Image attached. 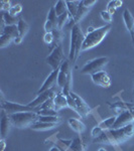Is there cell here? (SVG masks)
<instances>
[{
  "mask_svg": "<svg viewBox=\"0 0 134 151\" xmlns=\"http://www.w3.org/2000/svg\"><path fill=\"white\" fill-rule=\"evenodd\" d=\"M134 134V125L132 123L119 129H111L104 131L99 137L95 138L94 143L100 144H119L131 138Z\"/></svg>",
  "mask_w": 134,
  "mask_h": 151,
  "instance_id": "6da1fadb",
  "label": "cell"
},
{
  "mask_svg": "<svg viewBox=\"0 0 134 151\" xmlns=\"http://www.w3.org/2000/svg\"><path fill=\"white\" fill-rule=\"evenodd\" d=\"M85 40V36L79 24H76L71 30V45L69 52V60L74 64L82 52V47Z\"/></svg>",
  "mask_w": 134,
  "mask_h": 151,
  "instance_id": "7a4b0ae2",
  "label": "cell"
},
{
  "mask_svg": "<svg viewBox=\"0 0 134 151\" xmlns=\"http://www.w3.org/2000/svg\"><path fill=\"white\" fill-rule=\"evenodd\" d=\"M111 29V24H106L104 26H101L99 28H96L94 31L88 33L85 36V40L83 43L82 50H91L98 45L101 43V41L105 38V36L108 35V32Z\"/></svg>",
  "mask_w": 134,
  "mask_h": 151,
  "instance_id": "3957f363",
  "label": "cell"
},
{
  "mask_svg": "<svg viewBox=\"0 0 134 151\" xmlns=\"http://www.w3.org/2000/svg\"><path fill=\"white\" fill-rule=\"evenodd\" d=\"M10 120L14 126L18 128H24L27 126H31L33 123L38 121L37 112H20L9 115Z\"/></svg>",
  "mask_w": 134,
  "mask_h": 151,
  "instance_id": "277c9868",
  "label": "cell"
},
{
  "mask_svg": "<svg viewBox=\"0 0 134 151\" xmlns=\"http://www.w3.org/2000/svg\"><path fill=\"white\" fill-rule=\"evenodd\" d=\"M1 108L4 110L8 115H12L15 113H20V112H38V108H31L28 105H21L18 103H13V102L4 101L2 98L1 101Z\"/></svg>",
  "mask_w": 134,
  "mask_h": 151,
  "instance_id": "5b68a950",
  "label": "cell"
},
{
  "mask_svg": "<svg viewBox=\"0 0 134 151\" xmlns=\"http://www.w3.org/2000/svg\"><path fill=\"white\" fill-rule=\"evenodd\" d=\"M108 63V58L102 57L99 58H95V60L89 62L88 64L84 65V68L81 70V74L83 75H94L97 73L101 72L102 69Z\"/></svg>",
  "mask_w": 134,
  "mask_h": 151,
  "instance_id": "8992f818",
  "label": "cell"
},
{
  "mask_svg": "<svg viewBox=\"0 0 134 151\" xmlns=\"http://www.w3.org/2000/svg\"><path fill=\"white\" fill-rule=\"evenodd\" d=\"M65 60L66 58L64 55V52H63V47L61 45H58V47L53 48V50L50 52V55L45 60H47V64L50 65L52 69L55 70L60 69Z\"/></svg>",
  "mask_w": 134,
  "mask_h": 151,
  "instance_id": "52a82bcc",
  "label": "cell"
},
{
  "mask_svg": "<svg viewBox=\"0 0 134 151\" xmlns=\"http://www.w3.org/2000/svg\"><path fill=\"white\" fill-rule=\"evenodd\" d=\"M133 121H134V109L126 110L116 117V121L113 126V129L122 128L124 126H127L129 124H131Z\"/></svg>",
  "mask_w": 134,
  "mask_h": 151,
  "instance_id": "ba28073f",
  "label": "cell"
},
{
  "mask_svg": "<svg viewBox=\"0 0 134 151\" xmlns=\"http://www.w3.org/2000/svg\"><path fill=\"white\" fill-rule=\"evenodd\" d=\"M71 96L73 97V99L75 100V103H76L77 113L81 117H83V118H85V117H87L89 115L90 112H91V108L89 107V105H88L81 97L78 96L77 94L73 93V92H71Z\"/></svg>",
  "mask_w": 134,
  "mask_h": 151,
  "instance_id": "9c48e42d",
  "label": "cell"
},
{
  "mask_svg": "<svg viewBox=\"0 0 134 151\" xmlns=\"http://www.w3.org/2000/svg\"><path fill=\"white\" fill-rule=\"evenodd\" d=\"M55 91H53V89L48 90V91H45V92H43V93L37 95V97H36V98L33 100L32 102L28 103V106L31 107V108H35V109L36 108H40L41 105L45 104L47 101L55 98Z\"/></svg>",
  "mask_w": 134,
  "mask_h": 151,
  "instance_id": "30bf717a",
  "label": "cell"
},
{
  "mask_svg": "<svg viewBox=\"0 0 134 151\" xmlns=\"http://www.w3.org/2000/svg\"><path fill=\"white\" fill-rule=\"evenodd\" d=\"M58 73H60V69L55 70L48 75V77L45 79V83L43 84V86L40 87V89L38 90L37 95H40L41 93L45 91H48V90L53 89V87L55 86V84H58Z\"/></svg>",
  "mask_w": 134,
  "mask_h": 151,
  "instance_id": "8fae6325",
  "label": "cell"
},
{
  "mask_svg": "<svg viewBox=\"0 0 134 151\" xmlns=\"http://www.w3.org/2000/svg\"><path fill=\"white\" fill-rule=\"evenodd\" d=\"M11 120L8 114L4 110L1 111V121H0V133H1V139H5L10 132Z\"/></svg>",
  "mask_w": 134,
  "mask_h": 151,
  "instance_id": "7c38bea8",
  "label": "cell"
},
{
  "mask_svg": "<svg viewBox=\"0 0 134 151\" xmlns=\"http://www.w3.org/2000/svg\"><path fill=\"white\" fill-rule=\"evenodd\" d=\"M58 28V15L55 14V7H52L48 13L47 21L45 24V32H52L55 29Z\"/></svg>",
  "mask_w": 134,
  "mask_h": 151,
  "instance_id": "4fadbf2b",
  "label": "cell"
},
{
  "mask_svg": "<svg viewBox=\"0 0 134 151\" xmlns=\"http://www.w3.org/2000/svg\"><path fill=\"white\" fill-rule=\"evenodd\" d=\"M92 80L96 85L103 88H109L111 85V79L105 70H101L97 74L92 75Z\"/></svg>",
  "mask_w": 134,
  "mask_h": 151,
  "instance_id": "5bb4252c",
  "label": "cell"
},
{
  "mask_svg": "<svg viewBox=\"0 0 134 151\" xmlns=\"http://www.w3.org/2000/svg\"><path fill=\"white\" fill-rule=\"evenodd\" d=\"M123 20L126 25V28H127L128 31L130 32L131 37H132V40H133V37H134V18L132 17L130 11H129L128 9H125L123 12Z\"/></svg>",
  "mask_w": 134,
  "mask_h": 151,
  "instance_id": "9a60e30c",
  "label": "cell"
},
{
  "mask_svg": "<svg viewBox=\"0 0 134 151\" xmlns=\"http://www.w3.org/2000/svg\"><path fill=\"white\" fill-rule=\"evenodd\" d=\"M53 104H55V109L57 111H58L60 109L66 108V107H69L68 106V101L67 98L63 92H60V93L55 94V98H53Z\"/></svg>",
  "mask_w": 134,
  "mask_h": 151,
  "instance_id": "2e32d148",
  "label": "cell"
},
{
  "mask_svg": "<svg viewBox=\"0 0 134 151\" xmlns=\"http://www.w3.org/2000/svg\"><path fill=\"white\" fill-rule=\"evenodd\" d=\"M57 124L53 123H45V122H40V121H36L35 123H33L30 126V128L32 130H37V131H43V130H50V129L55 128V126Z\"/></svg>",
  "mask_w": 134,
  "mask_h": 151,
  "instance_id": "e0dca14e",
  "label": "cell"
},
{
  "mask_svg": "<svg viewBox=\"0 0 134 151\" xmlns=\"http://www.w3.org/2000/svg\"><path fill=\"white\" fill-rule=\"evenodd\" d=\"M69 125L70 127L73 129L74 131H76L77 133H82L85 131V129H86V126H85V124L81 122L80 120H77V119H69Z\"/></svg>",
  "mask_w": 134,
  "mask_h": 151,
  "instance_id": "ac0fdd59",
  "label": "cell"
},
{
  "mask_svg": "<svg viewBox=\"0 0 134 151\" xmlns=\"http://www.w3.org/2000/svg\"><path fill=\"white\" fill-rule=\"evenodd\" d=\"M89 11H90V8L84 6L82 4V2H81V3H80V6H79V9H78V12H77L76 16L73 18V19H74V21H75V23L79 24L80 21H81L82 19L84 18L88 13H89Z\"/></svg>",
  "mask_w": 134,
  "mask_h": 151,
  "instance_id": "d6986e66",
  "label": "cell"
},
{
  "mask_svg": "<svg viewBox=\"0 0 134 151\" xmlns=\"http://www.w3.org/2000/svg\"><path fill=\"white\" fill-rule=\"evenodd\" d=\"M66 3H67L68 12H69L71 18H74L78 12L81 1H66Z\"/></svg>",
  "mask_w": 134,
  "mask_h": 151,
  "instance_id": "ffe728a7",
  "label": "cell"
},
{
  "mask_svg": "<svg viewBox=\"0 0 134 151\" xmlns=\"http://www.w3.org/2000/svg\"><path fill=\"white\" fill-rule=\"evenodd\" d=\"M115 121H116V117L113 116V117H110V118H108V119H105V120H103L102 122H100L98 126L103 131L111 130V129H113V126H114V124H115Z\"/></svg>",
  "mask_w": 134,
  "mask_h": 151,
  "instance_id": "44dd1931",
  "label": "cell"
},
{
  "mask_svg": "<svg viewBox=\"0 0 134 151\" xmlns=\"http://www.w3.org/2000/svg\"><path fill=\"white\" fill-rule=\"evenodd\" d=\"M2 19H3V22L5 23V25H17L20 18L16 17V16H12L11 14H9V12H3Z\"/></svg>",
  "mask_w": 134,
  "mask_h": 151,
  "instance_id": "7402d4cb",
  "label": "cell"
},
{
  "mask_svg": "<svg viewBox=\"0 0 134 151\" xmlns=\"http://www.w3.org/2000/svg\"><path fill=\"white\" fill-rule=\"evenodd\" d=\"M1 33H4V35L11 36L13 40L17 37V36H19L17 25H5Z\"/></svg>",
  "mask_w": 134,
  "mask_h": 151,
  "instance_id": "603a6c76",
  "label": "cell"
},
{
  "mask_svg": "<svg viewBox=\"0 0 134 151\" xmlns=\"http://www.w3.org/2000/svg\"><path fill=\"white\" fill-rule=\"evenodd\" d=\"M53 7H55V14L58 15V17L68 12L67 3H66V1H63V0H58Z\"/></svg>",
  "mask_w": 134,
  "mask_h": 151,
  "instance_id": "cb8c5ba5",
  "label": "cell"
},
{
  "mask_svg": "<svg viewBox=\"0 0 134 151\" xmlns=\"http://www.w3.org/2000/svg\"><path fill=\"white\" fill-rule=\"evenodd\" d=\"M70 150L71 151H85V146L83 144L82 140L80 137L75 138L74 140H72V143L70 145Z\"/></svg>",
  "mask_w": 134,
  "mask_h": 151,
  "instance_id": "d4e9b609",
  "label": "cell"
},
{
  "mask_svg": "<svg viewBox=\"0 0 134 151\" xmlns=\"http://www.w3.org/2000/svg\"><path fill=\"white\" fill-rule=\"evenodd\" d=\"M17 28H18V33H19V36L23 37L24 35L27 33V30H28V24L26 21H24L23 19H19L18 23H17Z\"/></svg>",
  "mask_w": 134,
  "mask_h": 151,
  "instance_id": "484cf974",
  "label": "cell"
},
{
  "mask_svg": "<svg viewBox=\"0 0 134 151\" xmlns=\"http://www.w3.org/2000/svg\"><path fill=\"white\" fill-rule=\"evenodd\" d=\"M122 4H123V2L120 1V0H116V1H110L108 3V6H107V11L113 15V14L115 13L116 9L118 8V7H121Z\"/></svg>",
  "mask_w": 134,
  "mask_h": 151,
  "instance_id": "4316f807",
  "label": "cell"
},
{
  "mask_svg": "<svg viewBox=\"0 0 134 151\" xmlns=\"http://www.w3.org/2000/svg\"><path fill=\"white\" fill-rule=\"evenodd\" d=\"M38 121H40V122H45V123L58 124L61 121V119H60V117H58V116H40L38 117Z\"/></svg>",
  "mask_w": 134,
  "mask_h": 151,
  "instance_id": "83f0119b",
  "label": "cell"
},
{
  "mask_svg": "<svg viewBox=\"0 0 134 151\" xmlns=\"http://www.w3.org/2000/svg\"><path fill=\"white\" fill-rule=\"evenodd\" d=\"M69 18L71 19V16H70L69 12H67V13H65V14H63V15L58 16V28L62 30V28L64 27L66 24H67L68 20H69Z\"/></svg>",
  "mask_w": 134,
  "mask_h": 151,
  "instance_id": "f1b7e54d",
  "label": "cell"
},
{
  "mask_svg": "<svg viewBox=\"0 0 134 151\" xmlns=\"http://www.w3.org/2000/svg\"><path fill=\"white\" fill-rule=\"evenodd\" d=\"M13 40H14L11 37V36L4 35V33H1V35H0V47L3 48V47H7V45H10Z\"/></svg>",
  "mask_w": 134,
  "mask_h": 151,
  "instance_id": "f546056e",
  "label": "cell"
},
{
  "mask_svg": "<svg viewBox=\"0 0 134 151\" xmlns=\"http://www.w3.org/2000/svg\"><path fill=\"white\" fill-rule=\"evenodd\" d=\"M21 11H22V6L20 5V4H16V5L14 6H11V8L9 9V14H11L12 16H17L19 14L21 13Z\"/></svg>",
  "mask_w": 134,
  "mask_h": 151,
  "instance_id": "4dcf8cb0",
  "label": "cell"
},
{
  "mask_svg": "<svg viewBox=\"0 0 134 151\" xmlns=\"http://www.w3.org/2000/svg\"><path fill=\"white\" fill-rule=\"evenodd\" d=\"M53 32V43L55 45V47H58V45H60V42H61V40H62V31H61V29H55Z\"/></svg>",
  "mask_w": 134,
  "mask_h": 151,
  "instance_id": "1f68e13d",
  "label": "cell"
},
{
  "mask_svg": "<svg viewBox=\"0 0 134 151\" xmlns=\"http://www.w3.org/2000/svg\"><path fill=\"white\" fill-rule=\"evenodd\" d=\"M50 109H55V104H53V99H50L48 101L45 102V104H43L41 106L38 108V111L40 110H50Z\"/></svg>",
  "mask_w": 134,
  "mask_h": 151,
  "instance_id": "d6a6232c",
  "label": "cell"
},
{
  "mask_svg": "<svg viewBox=\"0 0 134 151\" xmlns=\"http://www.w3.org/2000/svg\"><path fill=\"white\" fill-rule=\"evenodd\" d=\"M38 116H57L58 111L55 109H50V110H40L37 112Z\"/></svg>",
  "mask_w": 134,
  "mask_h": 151,
  "instance_id": "836d02e7",
  "label": "cell"
},
{
  "mask_svg": "<svg viewBox=\"0 0 134 151\" xmlns=\"http://www.w3.org/2000/svg\"><path fill=\"white\" fill-rule=\"evenodd\" d=\"M100 15H101L102 19H103V20L105 21V22H108V24H110V23L112 22V18H113V15L109 13V12L107 11V10L101 11Z\"/></svg>",
  "mask_w": 134,
  "mask_h": 151,
  "instance_id": "e575fe53",
  "label": "cell"
},
{
  "mask_svg": "<svg viewBox=\"0 0 134 151\" xmlns=\"http://www.w3.org/2000/svg\"><path fill=\"white\" fill-rule=\"evenodd\" d=\"M66 98H67V101H68V106H69L71 109H73V110L77 111L76 103H75V100L73 99V97L71 96V92H70V94L66 95Z\"/></svg>",
  "mask_w": 134,
  "mask_h": 151,
  "instance_id": "d590c367",
  "label": "cell"
},
{
  "mask_svg": "<svg viewBox=\"0 0 134 151\" xmlns=\"http://www.w3.org/2000/svg\"><path fill=\"white\" fill-rule=\"evenodd\" d=\"M43 40H45V42L47 43V45H52L53 43V32H45V36H43Z\"/></svg>",
  "mask_w": 134,
  "mask_h": 151,
  "instance_id": "8d00e7d4",
  "label": "cell"
},
{
  "mask_svg": "<svg viewBox=\"0 0 134 151\" xmlns=\"http://www.w3.org/2000/svg\"><path fill=\"white\" fill-rule=\"evenodd\" d=\"M1 9L3 10L4 12H8L9 11V9L11 8V6H10V2L9 1H7V0H2L1 2Z\"/></svg>",
  "mask_w": 134,
  "mask_h": 151,
  "instance_id": "74e56055",
  "label": "cell"
},
{
  "mask_svg": "<svg viewBox=\"0 0 134 151\" xmlns=\"http://www.w3.org/2000/svg\"><path fill=\"white\" fill-rule=\"evenodd\" d=\"M103 132H104V131L102 130V129L100 128L99 126H96V127L93 128V130H92L91 134H92V136H93L94 138H97V137H99V136L101 135V134L103 133Z\"/></svg>",
  "mask_w": 134,
  "mask_h": 151,
  "instance_id": "f35d334b",
  "label": "cell"
},
{
  "mask_svg": "<svg viewBox=\"0 0 134 151\" xmlns=\"http://www.w3.org/2000/svg\"><path fill=\"white\" fill-rule=\"evenodd\" d=\"M81 2H82L83 5L88 7V8H90V9H91L92 6H94L95 4L97 3L96 0H83V1H81Z\"/></svg>",
  "mask_w": 134,
  "mask_h": 151,
  "instance_id": "ab89813d",
  "label": "cell"
},
{
  "mask_svg": "<svg viewBox=\"0 0 134 151\" xmlns=\"http://www.w3.org/2000/svg\"><path fill=\"white\" fill-rule=\"evenodd\" d=\"M21 40H22V37H21V36H17V37L16 38H14V42L16 43V45H19V43L21 42Z\"/></svg>",
  "mask_w": 134,
  "mask_h": 151,
  "instance_id": "60d3db41",
  "label": "cell"
},
{
  "mask_svg": "<svg viewBox=\"0 0 134 151\" xmlns=\"http://www.w3.org/2000/svg\"><path fill=\"white\" fill-rule=\"evenodd\" d=\"M1 148H0V151H4V149H5V141H4V139H1Z\"/></svg>",
  "mask_w": 134,
  "mask_h": 151,
  "instance_id": "b9f144b4",
  "label": "cell"
},
{
  "mask_svg": "<svg viewBox=\"0 0 134 151\" xmlns=\"http://www.w3.org/2000/svg\"><path fill=\"white\" fill-rule=\"evenodd\" d=\"M50 151H62L60 149V148L58 147V146H53V147H52L50 148Z\"/></svg>",
  "mask_w": 134,
  "mask_h": 151,
  "instance_id": "7bdbcfd3",
  "label": "cell"
},
{
  "mask_svg": "<svg viewBox=\"0 0 134 151\" xmlns=\"http://www.w3.org/2000/svg\"><path fill=\"white\" fill-rule=\"evenodd\" d=\"M98 151H107L106 149H104V148H100V149Z\"/></svg>",
  "mask_w": 134,
  "mask_h": 151,
  "instance_id": "ee69618b",
  "label": "cell"
},
{
  "mask_svg": "<svg viewBox=\"0 0 134 151\" xmlns=\"http://www.w3.org/2000/svg\"><path fill=\"white\" fill-rule=\"evenodd\" d=\"M133 41H134V37H133Z\"/></svg>",
  "mask_w": 134,
  "mask_h": 151,
  "instance_id": "f6af8a7d",
  "label": "cell"
},
{
  "mask_svg": "<svg viewBox=\"0 0 134 151\" xmlns=\"http://www.w3.org/2000/svg\"><path fill=\"white\" fill-rule=\"evenodd\" d=\"M133 109H134V108H133Z\"/></svg>",
  "mask_w": 134,
  "mask_h": 151,
  "instance_id": "bcb514c9",
  "label": "cell"
}]
</instances>
